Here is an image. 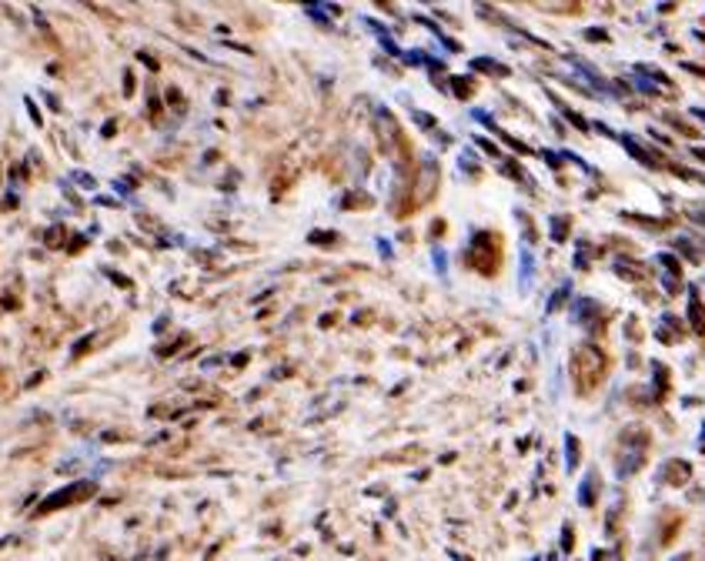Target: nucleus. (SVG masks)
<instances>
[{
  "mask_svg": "<svg viewBox=\"0 0 705 561\" xmlns=\"http://www.w3.org/2000/svg\"><path fill=\"white\" fill-rule=\"evenodd\" d=\"M602 371H605V361L595 348H578L572 358V374L578 378V391H588V388L602 381Z\"/></svg>",
  "mask_w": 705,
  "mask_h": 561,
  "instance_id": "nucleus-1",
  "label": "nucleus"
}]
</instances>
